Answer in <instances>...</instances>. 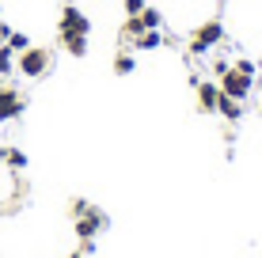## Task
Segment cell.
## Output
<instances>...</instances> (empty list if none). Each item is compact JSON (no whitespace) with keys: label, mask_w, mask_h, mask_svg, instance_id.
<instances>
[{"label":"cell","mask_w":262,"mask_h":258,"mask_svg":"<svg viewBox=\"0 0 262 258\" xmlns=\"http://www.w3.org/2000/svg\"><path fill=\"white\" fill-rule=\"evenodd\" d=\"M0 163H4V167H12V171H23V167L31 163V159H27V152H23V148L4 145V148H0Z\"/></svg>","instance_id":"obj_10"},{"label":"cell","mask_w":262,"mask_h":258,"mask_svg":"<svg viewBox=\"0 0 262 258\" xmlns=\"http://www.w3.org/2000/svg\"><path fill=\"white\" fill-rule=\"evenodd\" d=\"M228 68H232V61H228V57H213V61H209V73H213V80H221L224 73H228Z\"/></svg>","instance_id":"obj_17"},{"label":"cell","mask_w":262,"mask_h":258,"mask_svg":"<svg viewBox=\"0 0 262 258\" xmlns=\"http://www.w3.org/2000/svg\"><path fill=\"white\" fill-rule=\"evenodd\" d=\"M216 84H221V91L228 95V99H239V103L251 99V91H255V76H243V73H236V68H228Z\"/></svg>","instance_id":"obj_5"},{"label":"cell","mask_w":262,"mask_h":258,"mask_svg":"<svg viewBox=\"0 0 262 258\" xmlns=\"http://www.w3.org/2000/svg\"><path fill=\"white\" fill-rule=\"evenodd\" d=\"M114 73H118V76H133V73H137V57H133V50L114 53Z\"/></svg>","instance_id":"obj_12"},{"label":"cell","mask_w":262,"mask_h":258,"mask_svg":"<svg viewBox=\"0 0 262 258\" xmlns=\"http://www.w3.org/2000/svg\"><path fill=\"white\" fill-rule=\"evenodd\" d=\"M194 95H198V110H202V114H213V110H216V99H221V84H216V80H198V84H194Z\"/></svg>","instance_id":"obj_7"},{"label":"cell","mask_w":262,"mask_h":258,"mask_svg":"<svg viewBox=\"0 0 262 258\" xmlns=\"http://www.w3.org/2000/svg\"><path fill=\"white\" fill-rule=\"evenodd\" d=\"M15 57H19V53H15V50H8L4 42H0V80H8V76L15 73Z\"/></svg>","instance_id":"obj_14"},{"label":"cell","mask_w":262,"mask_h":258,"mask_svg":"<svg viewBox=\"0 0 262 258\" xmlns=\"http://www.w3.org/2000/svg\"><path fill=\"white\" fill-rule=\"evenodd\" d=\"M27 110V95L15 84H0V126L4 122H15Z\"/></svg>","instance_id":"obj_4"},{"label":"cell","mask_w":262,"mask_h":258,"mask_svg":"<svg viewBox=\"0 0 262 258\" xmlns=\"http://www.w3.org/2000/svg\"><path fill=\"white\" fill-rule=\"evenodd\" d=\"M164 34H160V31H144V34H137V38H129V50L133 53H152V50H160V46H164Z\"/></svg>","instance_id":"obj_8"},{"label":"cell","mask_w":262,"mask_h":258,"mask_svg":"<svg viewBox=\"0 0 262 258\" xmlns=\"http://www.w3.org/2000/svg\"><path fill=\"white\" fill-rule=\"evenodd\" d=\"M50 68H53V50H46V46H27L15 57V73L23 80H42Z\"/></svg>","instance_id":"obj_2"},{"label":"cell","mask_w":262,"mask_h":258,"mask_svg":"<svg viewBox=\"0 0 262 258\" xmlns=\"http://www.w3.org/2000/svg\"><path fill=\"white\" fill-rule=\"evenodd\" d=\"M69 258H88V254H84V251H72V254H69Z\"/></svg>","instance_id":"obj_21"},{"label":"cell","mask_w":262,"mask_h":258,"mask_svg":"<svg viewBox=\"0 0 262 258\" xmlns=\"http://www.w3.org/2000/svg\"><path fill=\"white\" fill-rule=\"evenodd\" d=\"M144 4H148V0H122V12H125V15H137Z\"/></svg>","instance_id":"obj_19"},{"label":"cell","mask_w":262,"mask_h":258,"mask_svg":"<svg viewBox=\"0 0 262 258\" xmlns=\"http://www.w3.org/2000/svg\"><path fill=\"white\" fill-rule=\"evenodd\" d=\"M103 228H106V213L103 209H88L84 213V217H76V220H72V232H76V239H80V243H88V239H95L99 232H103Z\"/></svg>","instance_id":"obj_6"},{"label":"cell","mask_w":262,"mask_h":258,"mask_svg":"<svg viewBox=\"0 0 262 258\" xmlns=\"http://www.w3.org/2000/svg\"><path fill=\"white\" fill-rule=\"evenodd\" d=\"M4 46H8V50H15V53H23L27 46H34V42H31V34H27V31H12Z\"/></svg>","instance_id":"obj_15"},{"label":"cell","mask_w":262,"mask_h":258,"mask_svg":"<svg viewBox=\"0 0 262 258\" xmlns=\"http://www.w3.org/2000/svg\"><path fill=\"white\" fill-rule=\"evenodd\" d=\"M137 23H141V31H160V27H164V12L152 8V4H144L137 12Z\"/></svg>","instance_id":"obj_11"},{"label":"cell","mask_w":262,"mask_h":258,"mask_svg":"<svg viewBox=\"0 0 262 258\" xmlns=\"http://www.w3.org/2000/svg\"><path fill=\"white\" fill-rule=\"evenodd\" d=\"M61 50H65L69 57H84L88 53V38L84 34H69V38H61Z\"/></svg>","instance_id":"obj_13"},{"label":"cell","mask_w":262,"mask_h":258,"mask_svg":"<svg viewBox=\"0 0 262 258\" xmlns=\"http://www.w3.org/2000/svg\"><path fill=\"white\" fill-rule=\"evenodd\" d=\"M8 34H12V23H4V19H0V42H8Z\"/></svg>","instance_id":"obj_20"},{"label":"cell","mask_w":262,"mask_h":258,"mask_svg":"<svg viewBox=\"0 0 262 258\" xmlns=\"http://www.w3.org/2000/svg\"><path fill=\"white\" fill-rule=\"evenodd\" d=\"M88 209H92V201H84V198H72V205H69V213H72V220H76V217H84Z\"/></svg>","instance_id":"obj_18"},{"label":"cell","mask_w":262,"mask_h":258,"mask_svg":"<svg viewBox=\"0 0 262 258\" xmlns=\"http://www.w3.org/2000/svg\"><path fill=\"white\" fill-rule=\"evenodd\" d=\"M213 114H221L224 122H239V118H243V103H239V99H228V95L221 91V99H216V110H213Z\"/></svg>","instance_id":"obj_9"},{"label":"cell","mask_w":262,"mask_h":258,"mask_svg":"<svg viewBox=\"0 0 262 258\" xmlns=\"http://www.w3.org/2000/svg\"><path fill=\"white\" fill-rule=\"evenodd\" d=\"M228 38V31H224V23L221 19H205V23H198L194 31H190V42H186V53H190L194 61H205V53H213L221 42Z\"/></svg>","instance_id":"obj_1"},{"label":"cell","mask_w":262,"mask_h":258,"mask_svg":"<svg viewBox=\"0 0 262 258\" xmlns=\"http://www.w3.org/2000/svg\"><path fill=\"white\" fill-rule=\"evenodd\" d=\"M0 12H4V8H0Z\"/></svg>","instance_id":"obj_22"},{"label":"cell","mask_w":262,"mask_h":258,"mask_svg":"<svg viewBox=\"0 0 262 258\" xmlns=\"http://www.w3.org/2000/svg\"><path fill=\"white\" fill-rule=\"evenodd\" d=\"M69 34H84V38H92V19H88L84 8L76 4H65L57 15V38H69Z\"/></svg>","instance_id":"obj_3"},{"label":"cell","mask_w":262,"mask_h":258,"mask_svg":"<svg viewBox=\"0 0 262 258\" xmlns=\"http://www.w3.org/2000/svg\"><path fill=\"white\" fill-rule=\"evenodd\" d=\"M232 68H236V73H243V76H255V73H258V65H255L251 57H236V61H232Z\"/></svg>","instance_id":"obj_16"}]
</instances>
